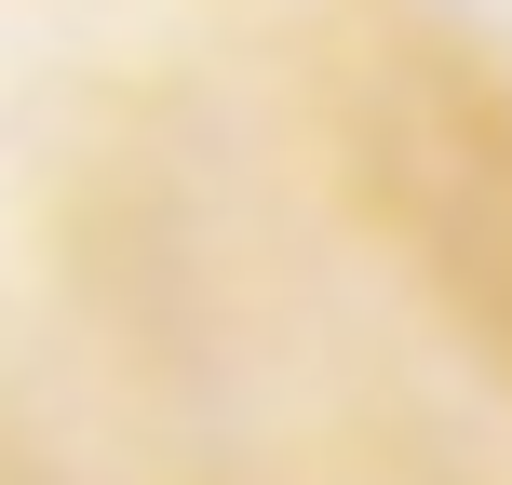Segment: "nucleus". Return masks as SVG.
<instances>
[{"mask_svg": "<svg viewBox=\"0 0 512 485\" xmlns=\"http://www.w3.org/2000/svg\"><path fill=\"white\" fill-rule=\"evenodd\" d=\"M310 122L378 270L512 391V54L445 0H337L310 41Z\"/></svg>", "mask_w": 512, "mask_h": 485, "instance_id": "nucleus-1", "label": "nucleus"}]
</instances>
